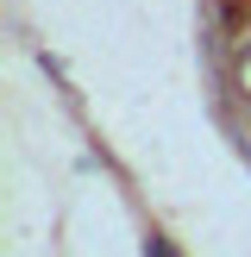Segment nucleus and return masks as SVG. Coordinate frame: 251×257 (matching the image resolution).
I'll return each mask as SVG.
<instances>
[{
  "instance_id": "f257e3e1",
  "label": "nucleus",
  "mask_w": 251,
  "mask_h": 257,
  "mask_svg": "<svg viewBox=\"0 0 251 257\" xmlns=\"http://www.w3.org/2000/svg\"><path fill=\"white\" fill-rule=\"evenodd\" d=\"M145 257H176V251L163 245V238H151V245H145Z\"/></svg>"
}]
</instances>
